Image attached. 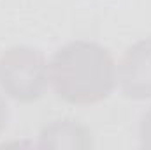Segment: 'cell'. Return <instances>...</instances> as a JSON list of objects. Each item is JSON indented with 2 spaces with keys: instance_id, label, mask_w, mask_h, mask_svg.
I'll use <instances>...</instances> for the list:
<instances>
[{
  "instance_id": "1",
  "label": "cell",
  "mask_w": 151,
  "mask_h": 150,
  "mask_svg": "<svg viewBox=\"0 0 151 150\" xmlns=\"http://www.w3.org/2000/svg\"><path fill=\"white\" fill-rule=\"evenodd\" d=\"M49 83L69 104H97L113 94L118 67L109 50L99 42L72 41L49 60Z\"/></svg>"
},
{
  "instance_id": "2",
  "label": "cell",
  "mask_w": 151,
  "mask_h": 150,
  "mask_svg": "<svg viewBox=\"0 0 151 150\" xmlns=\"http://www.w3.org/2000/svg\"><path fill=\"white\" fill-rule=\"evenodd\" d=\"M49 85V62L32 46H12L0 55V88L18 103L40 99Z\"/></svg>"
},
{
  "instance_id": "3",
  "label": "cell",
  "mask_w": 151,
  "mask_h": 150,
  "mask_svg": "<svg viewBox=\"0 0 151 150\" xmlns=\"http://www.w3.org/2000/svg\"><path fill=\"white\" fill-rule=\"evenodd\" d=\"M118 83L128 99H151V37L132 44L118 64Z\"/></svg>"
},
{
  "instance_id": "4",
  "label": "cell",
  "mask_w": 151,
  "mask_h": 150,
  "mask_svg": "<svg viewBox=\"0 0 151 150\" xmlns=\"http://www.w3.org/2000/svg\"><path fill=\"white\" fill-rule=\"evenodd\" d=\"M39 145L49 149H90L93 147V138L86 125L72 118H62L40 131Z\"/></svg>"
},
{
  "instance_id": "5",
  "label": "cell",
  "mask_w": 151,
  "mask_h": 150,
  "mask_svg": "<svg viewBox=\"0 0 151 150\" xmlns=\"http://www.w3.org/2000/svg\"><path fill=\"white\" fill-rule=\"evenodd\" d=\"M139 138H141V145L144 149L151 150V108L142 115L141 118V125H139Z\"/></svg>"
},
{
  "instance_id": "6",
  "label": "cell",
  "mask_w": 151,
  "mask_h": 150,
  "mask_svg": "<svg viewBox=\"0 0 151 150\" xmlns=\"http://www.w3.org/2000/svg\"><path fill=\"white\" fill-rule=\"evenodd\" d=\"M5 125H7V104H5L4 97L0 95V134L5 129Z\"/></svg>"
}]
</instances>
